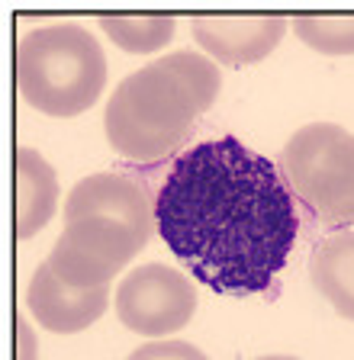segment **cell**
<instances>
[{"instance_id": "obj_12", "label": "cell", "mask_w": 354, "mask_h": 360, "mask_svg": "<svg viewBox=\"0 0 354 360\" xmlns=\"http://www.w3.org/2000/svg\"><path fill=\"white\" fill-rule=\"evenodd\" d=\"M296 39L322 55H354V13L348 16H316L296 13L290 16Z\"/></svg>"}, {"instance_id": "obj_7", "label": "cell", "mask_w": 354, "mask_h": 360, "mask_svg": "<svg viewBox=\"0 0 354 360\" xmlns=\"http://www.w3.org/2000/svg\"><path fill=\"white\" fill-rule=\"evenodd\" d=\"M290 30V16H194L190 32L210 61L229 68L255 65L280 45Z\"/></svg>"}, {"instance_id": "obj_15", "label": "cell", "mask_w": 354, "mask_h": 360, "mask_svg": "<svg viewBox=\"0 0 354 360\" xmlns=\"http://www.w3.org/2000/svg\"><path fill=\"white\" fill-rule=\"evenodd\" d=\"M255 360H300V357H290V354H267V357H255Z\"/></svg>"}, {"instance_id": "obj_9", "label": "cell", "mask_w": 354, "mask_h": 360, "mask_svg": "<svg viewBox=\"0 0 354 360\" xmlns=\"http://www.w3.org/2000/svg\"><path fill=\"white\" fill-rule=\"evenodd\" d=\"M16 171V238H32L52 222L58 210V174L36 148L20 145L13 158Z\"/></svg>"}, {"instance_id": "obj_1", "label": "cell", "mask_w": 354, "mask_h": 360, "mask_svg": "<svg viewBox=\"0 0 354 360\" xmlns=\"http://www.w3.org/2000/svg\"><path fill=\"white\" fill-rule=\"evenodd\" d=\"M155 229L196 283L255 296L286 267L300 216L280 167L222 135L171 165L155 196Z\"/></svg>"}, {"instance_id": "obj_8", "label": "cell", "mask_w": 354, "mask_h": 360, "mask_svg": "<svg viewBox=\"0 0 354 360\" xmlns=\"http://www.w3.org/2000/svg\"><path fill=\"white\" fill-rule=\"evenodd\" d=\"M23 302L30 309V315L46 331L77 335V331L91 328L100 315L110 309V286H94V290L71 286L46 261L39 264L36 274L26 283Z\"/></svg>"}, {"instance_id": "obj_2", "label": "cell", "mask_w": 354, "mask_h": 360, "mask_svg": "<svg viewBox=\"0 0 354 360\" xmlns=\"http://www.w3.org/2000/svg\"><path fill=\"white\" fill-rule=\"evenodd\" d=\"M222 75L200 52H171L116 84L103 112L106 142L126 161H158L184 145L216 103Z\"/></svg>"}, {"instance_id": "obj_14", "label": "cell", "mask_w": 354, "mask_h": 360, "mask_svg": "<svg viewBox=\"0 0 354 360\" xmlns=\"http://www.w3.org/2000/svg\"><path fill=\"white\" fill-rule=\"evenodd\" d=\"M16 360H39V341L26 319H16Z\"/></svg>"}, {"instance_id": "obj_4", "label": "cell", "mask_w": 354, "mask_h": 360, "mask_svg": "<svg viewBox=\"0 0 354 360\" xmlns=\"http://www.w3.org/2000/svg\"><path fill=\"white\" fill-rule=\"evenodd\" d=\"M13 75L20 97L32 110L68 120L100 100L106 87V55L84 26H39L16 42Z\"/></svg>"}, {"instance_id": "obj_13", "label": "cell", "mask_w": 354, "mask_h": 360, "mask_svg": "<svg viewBox=\"0 0 354 360\" xmlns=\"http://www.w3.org/2000/svg\"><path fill=\"white\" fill-rule=\"evenodd\" d=\"M126 360H210V357L196 345H190V341L161 338V341H148V345L136 347Z\"/></svg>"}, {"instance_id": "obj_6", "label": "cell", "mask_w": 354, "mask_h": 360, "mask_svg": "<svg viewBox=\"0 0 354 360\" xmlns=\"http://www.w3.org/2000/svg\"><path fill=\"white\" fill-rule=\"evenodd\" d=\"M113 309L129 331L161 341L190 325L196 315V290L181 270L167 264H142L116 286Z\"/></svg>"}, {"instance_id": "obj_3", "label": "cell", "mask_w": 354, "mask_h": 360, "mask_svg": "<svg viewBox=\"0 0 354 360\" xmlns=\"http://www.w3.org/2000/svg\"><path fill=\"white\" fill-rule=\"evenodd\" d=\"M155 202L122 174H91L65 200V232L52 245L49 267L65 283L94 290L113 277L148 245Z\"/></svg>"}, {"instance_id": "obj_10", "label": "cell", "mask_w": 354, "mask_h": 360, "mask_svg": "<svg viewBox=\"0 0 354 360\" xmlns=\"http://www.w3.org/2000/svg\"><path fill=\"white\" fill-rule=\"evenodd\" d=\"M309 280L341 319L354 322V232H339L316 245Z\"/></svg>"}, {"instance_id": "obj_11", "label": "cell", "mask_w": 354, "mask_h": 360, "mask_svg": "<svg viewBox=\"0 0 354 360\" xmlns=\"http://www.w3.org/2000/svg\"><path fill=\"white\" fill-rule=\"evenodd\" d=\"M100 26L126 55L161 52L177 32V20L167 13H103Z\"/></svg>"}, {"instance_id": "obj_5", "label": "cell", "mask_w": 354, "mask_h": 360, "mask_svg": "<svg viewBox=\"0 0 354 360\" xmlns=\"http://www.w3.org/2000/svg\"><path fill=\"white\" fill-rule=\"evenodd\" d=\"M290 193L329 229L354 225V132L339 122H309L280 148Z\"/></svg>"}]
</instances>
